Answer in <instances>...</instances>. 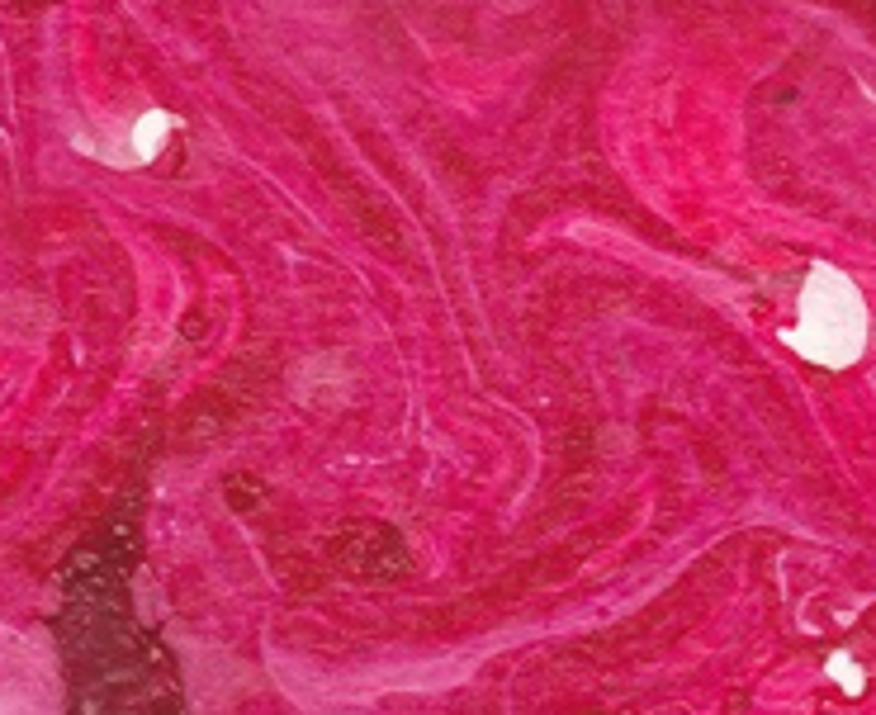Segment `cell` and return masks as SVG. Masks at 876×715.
I'll use <instances>...</instances> for the list:
<instances>
[{
  "label": "cell",
  "mask_w": 876,
  "mask_h": 715,
  "mask_svg": "<svg viewBox=\"0 0 876 715\" xmlns=\"http://www.w3.org/2000/svg\"><path fill=\"white\" fill-rule=\"evenodd\" d=\"M862 332H867V322H862V304L853 294V285L839 280L834 270H815V280L805 289V322L791 341L810 360L843 365V360L858 356Z\"/></svg>",
  "instance_id": "cell-1"
},
{
  "label": "cell",
  "mask_w": 876,
  "mask_h": 715,
  "mask_svg": "<svg viewBox=\"0 0 876 715\" xmlns=\"http://www.w3.org/2000/svg\"><path fill=\"white\" fill-rule=\"evenodd\" d=\"M166 133H171V119H166V114H143V119H138V133H133V152H138V157H157V147L166 143Z\"/></svg>",
  "instance_id": "cell-2"
}]
</instances>
